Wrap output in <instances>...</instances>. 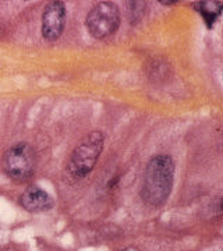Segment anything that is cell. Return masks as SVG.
Returning a JSON list of instances; mask_svg holds the SVG:
<instances>
[{
	"label": "cell",
	"mask_w": 223,
	"mask_h": 251,
	"mask_svg": "<svg viewBox=\"0 0 223 251\" xmlns=\"http://www.w3.org/2000/svg\"><path fill=\"white\" fill-rule=\"evenodd\" d=\"M174 181V162L168 153L152 156L144 173L141 198L145 204L159 206L169 198Z\"/></svg>",
	"instance_id": "obj_1"
},
{
	"label": "cell",
	"mask_w": 223,
	"mask_h": 251,
	"mask_svg": "<svg viewBox=\"0 0 223 251\" xmlns=\"http://www.w3.org/2000/svg\"><path fill=\"white\" fill-rule=\"evenodd\" d=\"M105 145V135L99 130H94L85 135L74 148L67 163L69 177L74 180L84 179L94 171Z\"/></svg>",
	"instance_id": "obj_2"
},
{
	"label": "cell",
	"mask_w": 223,
	"mask_h": 251,
	"mask_svg": "<svg viewBox=\"0 0 223 251\" xmlns=\"http://www.w3.org/2000/svg\"><path fill=\"white\" fill-rule=\"evenodd\" d=\"M1 166L10 179L24 181L31 177L35 169V152L27 143L11 145L3 155Z\"/></svg>",
	"instance_id": "obj_3"
},
{
	"label": "cell",
	"mask_w": 223,
	"mask_h": 251,
	"mask_svg": "<svg viewBox=\"0 0 223 251\" xmlns=\"http://www.w3.org/2000/svg\"><path fill=\"white\" fill-rule=\"evenodd\" d=\"M85 25L91 35L97 39H106L120 25V11L112 1H99L89 10Z\"/></svg>",
	"instance_id": "obj_4"
},
{
	"label": "cell",
	"mask_w": 223,
	"mask_h": 251,
	"mask_svg": "<svg viewBox=\"0 0 223 251\" xmlns=\"http://www.w3.org/2000/svg\"><path fill=\"white\" fill-rule=\"evenodd\" d=\"M66 4L54 0L46 4L42 14V36L48 42H54L62 36L66 27Z\"/></svg>",
	"instance_id": "obj_5"
},
{
	"label": "cell",
	"mask_w": 223,
	"mask_h": 251,
	"mask_svg": "<svg viewBox=\"0 0 223 251\" xmlns=\"http://www.w3.org/2000/svg\"><path fill=\"white\" fill-rule=\"evenodd\" d=\"M20 205L28 212L41 214V212H46L52 209L54 201L53 198L49 196V193H46L38 186H32V187H28L20 196Z\"/></svg>",
	"instance_id": "obj_6"
},
{
	"label": "cell",
	"mask_w": 223,
	"mask_h": 251,
	"mask_svg": "<svg viewBox=\"0 0 223 251\" xmlns=\"http://www.w3.org/2000/svg\"><path fill=\"white\" fill-rule=\"evenodd\" d=\"M196 10L204 17L206 25L212 27L222 11V1H198L196 3Z\"/></svg>",
	"instance_id": "obj_7"
},
{
	"label": "cell",
	"mask_w": 223,
	"mask_h": 251,
	"mask_svg": "<svg viewBox=\"0 0 223 251\" xmlns=\"http://www.w3.org/2000/svg\"><path fill=\"white\" fill-rule=\"evenodd\" d=\"M169 63L159 60V59H155L153 62L149 63V70H148V77L153 80L155 82H159V81H165L168 78V74H169Z\"/></svg>",
	"instance_id": "obj_8"
},
{
	"label": "cell",
	"mask_w": 223,
	"mask_h": 251,
	"mask_svg": "<svg viewBox=\"0 0 223 251\" xmlns=\"http://www.w3.org/2000/svg\"><path fill=\"white\" fill-rule=\"evenodd\" d=\"M128 13H130V21L131 23H137V21H140V20H143L144 14H145V11H147V3H144V1H130L128 3Z\"/></svg>",
	"instance_id": "obj_9"
},
{
	"label": "cell",
	"mask_w": 223,
	"mask_h": 251,
	"mask_svg": "<svg viewBox=\"0 0 223 251\" xmlns=\"http://www.w3.org/2000/svg\"><path fill=\"white\" fill-rule=\"evenodd\" d=\"M117 251H141V250H138L137 247H124V249H120V250H117Z\"/></svg>",
	"instance_id": "obj_10"
},
{
	"label": "cell",
	"mask_w": 223,
	"mask_h": 251,
	"mask_svg": "<svg viewBox=\"0 0 223 251\" xmlns=\"http://www.w3.org/2000/svg\"><path fill=\"white\" fill-rule=\"evenodd\" d=\"M162 4H165V6H170V4H174L176 1H161Z\"/></svg>",
	"instance_id": "obj_11"
}]
</instances>
